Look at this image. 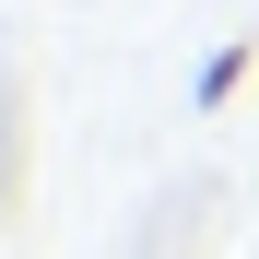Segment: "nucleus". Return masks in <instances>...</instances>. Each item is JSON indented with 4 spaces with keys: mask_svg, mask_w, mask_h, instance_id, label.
I'll list each match as a JSON object with an SVG mask.
<instances>
[{
    "mask_svg": "<svg viewBox=\"0 0 259 259\" xmlns=\"http://www.w3.org/2000/svg\"><path fill=\"white\" fill-rule=\"evenodd\" d=\"M247 71H259V48L236 35V48H212V59H200V82H189V95H200V106H236V82H247Z\"/></svg>",
    "mask_w": 259,
    "mask_h": 259,
    "instance_id": "nucleus-1",
    "label": "nucleus"
}]
</instances>
